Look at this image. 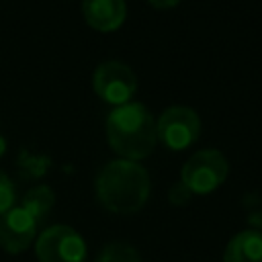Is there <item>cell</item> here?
Wrapping results in <instances>:
<instances>
[{"instance_id":"5b68a950","label":"cell","mask_w":262,"mask_h":262,"mask_svg":"<svg viewBox=\"0 0 262 262\" xmlns=\"http://www.w3.org/2000/svg\"><path fill=\"white\" fill-rule=\"evenodd\" d=\"M92 86L94 92L111 104H127L131 100V96L137 90V78L133 74V70L117 59H108L102 61L92 76Z\"/></svg>"},{"instance_id":"9c48e42d","label":"cell","mask_w":262,"mask_h":262,"mask_svg":"<svg viewBox=\"0 0 262 262\" xmlns=\"http://www.w3.org/2000/svg\"><path fill=\"white\" fill-rule=\"evenodd\" d=\"M223 262H262V233L256 229L235 233L225 246Z\"/></svg>"},{"instance_id":"6da1fadb","label":"cell","mask_w":262,"mask_h":262,"mask_svg":"<svg viewBox=\"0 0 262 262\" xmlns=\"http://www.w3.org/2000/svg\"><path fill=\"white\" fill-rule=\"evenodd\" d=\"M100 205L119 215L137 213L149 196V174L133 160H113L100 168L94 180Z\"/></svg>"},{"instance_id":"8fae6325","label":"cell","mask_w":262,"mask_h":262,"mask_svg":"<svg viewBox=\"0 0 262 262\" xmlns=\"http://www.w3.org/2000/svg\"><path fill=\"white\" fill-rule=\"evenodd\" d=\"M94 262H141L137 250L127 242H111L106 244Z\"/></svg>"},{"instance_id":"ba28073f","label":"cell","mask_w":262,"mask_h":262,"mask_svg":"<svg viewBox=\"0 0 262 262\" xmlns=\"http://www.w3.org/2000/svg\"><path fill=\"white\" fill-rule=\"evenodd\" d=\"M82 12L92 29L108 33L123 25L127 4L125 0H82Z\"/></svg>"},{"instance_id":"3957f363","label":"cell","mask_w":262,"mask_h":262,"mask_svg":"<svg viewBox=\"0 0 262 262\" xmlns=\"http://www.w3.org/2000/svg\"><path fill=\"white\" fill-rule=\"evenodd\" d=\"M227 170V160L219 149H199L184 162L180 182L192 194H209L223 184Z\"/></svg>"},{"instance_id":"9a60e30c","label":"cell","mask_w":262,"mask_h":262,"mask_svg":"<svg viewBox=\"0 0 262 262\" xmlns=\"http://www.w3.org/2000/svg\"><path fill=\"white\" fill-rule=\"evenodd\" d=\"M4 151H6V139H4L2 135H0V156H2Z\"/></svg>"},{"instance_id":"30bf717a","label":"cell","mask_w":262,"mask_h":262,"mask_svg":"<svg viewBox=\"0 0 262 262\" xmlns=\"http://www.w3.org/2000/svg\"><path fill=\"white\" fill-rule=\"evenodd\" d=\"M53 203H55L53 190H51L49 186H43V184H41V186H35V188H31V190L25 192L20 207L39 223V221L51 211Z\"/></svg>"},{"instance_id":"8992f818","label":"cell","mask_w":262,"mask_h":262,"mask_svg":"<svg viewBox=\"0 0 262 262\" xmlns=\"http://www.w3.org/2000/svg\"><path fill=\"white\" fill-rule=\"evenodd\" d=\"M158 141H162L168 149H184L192 145L201 133V119L190 106H170L166 108L158 123Z\"/></svg>"},{"instance_id":"4fadbf2b","label":"cell","mask_w":262,"mask_h":262,"mask_svg":"<svg viewBox=\"0 0 262 262\" xmlns=\"http://www.w3.org/2000/svg\"><path fill=\"white\" fill-rule=\"evenodd\" d=\"M190 196H192V192L178 180L172 188H170V192H168V199H170V203L172 205H176V207H182V205H186L188 201H190Z\"/></svg>"},{"instance_id":"52a82bcc","label":"cell","mask_w":262,"mask_h":262,"mask_svg":"<svg viewBox=\"0 0 262 262\" xmlns=\"http://www.w3.org/2000/svg\"><path fill=\"white\" fill-rule=\"evenodd\" d=\"M37 237V221L23 209L12 207L0 217V248L6 254L25 252Z\"/></svg>"},{"instance_id":"277c9868","label":"cell","mask_w":262,"mask_h":262,"mask_svg":"<svg viewBox=\"0 0 262 262\" xmlns=\"http://www.w3.org/2000/svg\"><path fill=\"white\" fill-rule=\"evenodd\" d=\"M39 262H86L88 250L84 237L70 225H51L35 242Z\"/></svg>"},{"instance_id":"7a4b0ae2","label":"cell","mask_w":262,"mask_h":262,"mask_svg":"<svg viewBox=\"0 0 262 262\" xmlns=\"http://www.w3.org/2000/svg\"><path fill=\"white\" fill-rule=\"evenodd\" d=\"M106 139L115 154L137 162L149 156L158 143L156 121L139 102L121 104L106 117Z\"/></svg>"},{"instance_id":"5bb4252c","label":"cell","mask_w":262,"mask_h":262,"mask_svg":"<svg viewBox=\"0 0 262 262\" xmlns=\"http://www.w3.org/2000/svg\"><path fill=\"white\" fill-rule=\"evenodd\" d=\"M180 0H149V4L151 6H156V8H172V6H176Z\"/></svg>"},{"instance_id":"7c38bea8","label":"cell","mask_w":262,"mask_h":262,"mask_svg":"<svg viewBox=\"0 0 262 262\" xmlns=\"http://www.w3.org/2000/svg\"><path fill=\"white\" fill-rule=\"evenodd\" d=\"M14 207V184L12 180L0 170V217Z\"/></svg>"}]
</instances>
